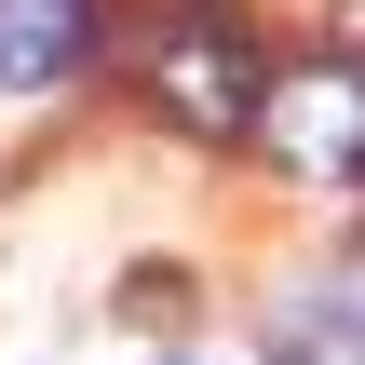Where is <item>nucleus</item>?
<instances>
[{"mask_svg":"<svg viewBox=\"0 0 365 365\" xmlns=\"http://www.w3.org/2000/svg\"><path fill=\"white\" fill-rule=\"evenodd\" d=\"M325 41H339V54H365V0H325Z\"/></svg>","mask_w":365,"mask_h":365,"instance_id":"obj_4","label":"nucleus"},{"mask_svg":"<svg viewBox=\"0 0 365 365\" xmlns=\"http://www.w3.org/2000/svg\"><path fill=\"white\" fill-rule=\"evenodd\" d=\"M271 163L312 176V190H365V54H325V68H284L271 108H257Z\"/></svg>","mask_w":365,"mask_h":365,"instance_id":"obj_2","label":"nucleus"},{"mask_svg":"<svg viewBox=\"0 0 365 365\" xmlns=\"http://www.w3.org/2000/svg\"><path fill=\"white\" fill-rule=\"evenodd\" d=\"M95 54V14L81 0H0V95H41Z\"/></svg>","mask_w":365,"mask_h":365,"instance_id":"obj_3","label":"nucleus"},{"mask_svg":"<svg viewBox=\"0 0 365 365\" xmlns=\"http://www.w3.org/2000/svg\"><path fill=\"white\" fill-rule=\"evenodd\" d=\"M149 108L190 122V135H257L271 81H257V54H244L230 14H176V27L149 41Z\"/></svg>","mask_w":365,"mask_h":365,"instance_id":"obj_1","label":"nucleus"},{"mask_svg":"<svg viewBox=\"0 0 365 365\" xmlns=\"http://www.w3.org/2000/svg\"><path fill=\"white\" fill-rule=\"evenodd\" d=\"M176 365H203V352H176Z\"/></svg>","mask_w":365,"mask_h":365,"instance_id":"obj_5","label":"nucleus"}]
</instances>
